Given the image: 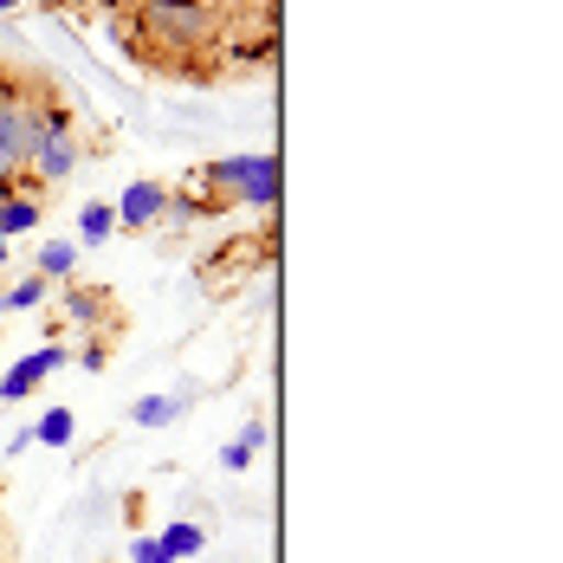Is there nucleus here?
Returning <instances> with one entry per match:
<instances>
[{"mask_svg":"<svg viewBox=\"0 0 563 563\" xmlns=\"http://www.w3.org/2000/svg\"><path fill=\"white\" fill-rule=\"evenodd\" d=\"M240 448H246V453L266 448V421H246V428H240Z\"/></svg>","mask_w":563,"mask_h":563,"instance_id":"obj_18","label":"nucleus"},{"mask_svg":"<svg viewBox=\"0 0 563 563\" xmlns=\"http://www.w3.org/2000/svg\"><path fill=\"white\" fill-rule=\"evenodd\" d=\"M7 253H13V240H0V266H7Z\"/></svg>","mask_w":563,"mask_h":563,"instance_id":"obj_20","label":"nucleus"},{"mask_svg":"<svg viewBox=\"0 0 563 563\" xmlns=\"http://www.w3.org/2000/svg\"><path fill=\"white\" fill-rule=\"evenodd\" d=\"M58 311L78 324V331H111L117 324V311H111V291L104 285H78V279H65V298H58Z\"/></svg>","mask_w":563,"mask_h":563,"instance_id":"obj_7","label":"nucleus"},{"mask_svg":"<svg viewBox=\"0 0 563 563\" xmlns=\"http://www.w3.org/2000/svg\"><path fill=\"white\" fill-rule=\"evenodd\" d=\"M111 233H117L111 201H85V208H78V246H104Z\"/></svg>","mask_w":563,"mask_h":563,"instance_id":"obj_11","label":"nucleus"},{"mask_svg":"<svg viewBox=\"0 0 563 563\" xmlns=\"http://www.w3.org/2000/svg\"><path fill=\"white\" fill-rule=\"evenodd\" d=\"M130 53L156 71L201 78L227 53V13L214 0H130Z\"/></svg>","mask_w":563,"mask_h":563,"instance_id":"obj_1","label":"nucleus"},{"mask_svg":"<svg viewBox=\"0 0 563 563\" xmlns=\"http://www.w3.org/2000/svg\"><path fill=\"white\" fill-rule=\"evenodd\" d=\"M40 305H46V279H40V273H26L20 285L0 291V311H40Z\"/></svg>","mask_w":563,"mask_h":563,"instance_id":"obj_14","label":"nucleus"},{"mask_svg":"<svg viewBox=\"0 0 563 563\" xmlns=\"http://www.w3.org/2000/svg\"><path fill=\"white\" fill-rule=\"evenodd\" d=\"M58 363H71V350H65V343H40L26 363H13V369L0 376V401H20V395H33V389H40V383L58 369Z\"/></svg>","mask_w":563,"mask_h":563,"instance_id":"obj_6","label":"nucleus"},{"mask_svg":"<svg viewBox=\"0 0 563 563\" xmlns=\"http://www.w3.org/2000/svg\"><path fill=\"white\" fill-rule=\"evenodd\" d=\"M85 163V130H78V111L46 91V104H40V136H33V156H26V181H40V188H58V181H71V169Z\"/></svg>","mask_w":563,"mask_h":563,"instance_id":"obj_4","label":"nucleus"},{"mask_svg":"<svg viewBox=\"0 0 563 563\" xmlns=\"http://www.w3.org/2000/svg\"><path fill=\"white\" fill-rule=\"evenodd\" d=\"M78 273V240H46L40 246V279L53 285V279H71Z\"/></svg>","mask_w":563,"mask_h":563,"instance_id":"obj_13","label":"nucleus"},{"mask_svg":"<svg viewBox=\"0 0 563 563\" xmlns=\"http://www.w3.org/2000/svg\"><path fill=\"white\" fill-rule=\"evenodd\" d=\"M188 195H201L208 214H227V208H253V214H273L279 208V163L273 156H208L188 175Z\"/></svg>","mask_w":563,"mask_h":563,"instance_id":"obj_2","label":"nucleus"},{"mask_svg":"<svg viewBox=\"0 0 563 563\" xmlns=\"http://www.w3.org/2000/svg\"><path fill=\"white\" fill-rule=\"evenodd\" d=\"M156 544L169 551V563H181V558H201V544H208V531H201L195 518H175V525L163 531V538H156Z\"/></svg>","mask_w":563,"mask_h":563,"instance_id":"obj_10","label":"nucleus"},{"mask_svg":"<svg viewBox=\"0 0 563 563\" xmlns=\"http://www.w3.org/2000/svg\"><path fill=\"white\" fill-rule=\"evenodd\" d=\"M181 408H188V395H143V401L130 408V421H136V428H169Z\"/></svg>","mask_w":563,"mask_h":563,"instance_id":"obj_12","label":"nucleus"},{"mask_svg":"<svg viewBox=\"0 0 563 563\" xmlns=\"http://www.w3.org/2000/svg\"><path fill=\"white\" fill-rule=\"evenodd\" d=\"M221 460H227V473H240V466H253V453L240 448V441H233V448H227V453H221Z\"/></svg>","mask_w":563,"mask_h":563,"instance_id":"obj_19","label":"nucleus"},{"mask_svg":"<svg viewBox=\"0 0 563 563\" xmlns=\"http://www.w3.org/2000/svg\"><path fill=\"white\" fill-rule=\"evenodd\" d=\"M40 104H46V85L0 65V188H20V175H26L33 136H40Z\"/></svg>","mask_w":563,"mask_h":563,"instance_id":"obj_3","label":"nucleus"},{"mask_svg":"<svg viewBox=\"0 0 563 563\" xmlns=\"http://www.w3.org/2000/svg\"><path fill=\"white\" fill-rule=\"evenodd\" d=\"M13 7H20V0H0V13H13Z\"/></svg>","mask_w":563,"mask_h":563,"instance_id":"obj_21","label":"nucleus"},{"mask_svg":"<svg viewBox=\"0 0 563 563\" xmlns=\"http://www.w3.org/2000/svg\"><path fill=\"white\" fill-rule=\"evenodd\" d=\"M78 363H85V369H104V363H111V343H104V338H91L85 350H78Z\"/></svg>","mask_w":563,"mask_h":563,"instance_id":"obj_17","label":"nucleus"},{"mask_svg":"<svg viewBox=\"0 0 563 563\" xmlns=\"http://www.w3.org/2000/svg\"><path fill=\"white\" fill-rule=\"evenodd\" d=\"M117 227H130V233H143V227H156L169 214V181H130L123 195L111 201Z\"/></svg>","mask_w":563,"mask_h":563,"instance_id":"obj_5","label":"nucleus"},{"mask_svg":"<svg viewBox=\"0 0 563 563\" xmlns=\"http://www.w3.org/2000/svg\"><path fill=\"white\" fill-rule=\"evenodd\" d=\"M78 441V415L71 408H46L40 428H33V448H71Z\"/></svg>","mask_w":563,"mask_h":563,"instance_id":"obj_9","label":"nucleus"},{"mask_svg":"<svg viewBox=\"0 0 563 563\" xmlns=\"http://www.w3.org/2000/svg\"><path fill=\"white\" fill-rule=\"evenodd\" d=\"M130 563H169V551H163L156 538H136V544H130Z\"/></svg>","mask_w":563,"mask_h":563,"instance_id":"obj_16","label":"nucleus"},{"mask_svg":"<svg viewBox=\"0 0 563 563\" xmlns=\"http://www.w3.org/2000/svg\"><path fill=\"white\" fill-rule=\"evenodd\" d=\"M214 7L227 13V40H233V20H240V13H253L260 26H273V7H279V0H214Z\"/></svg>","mask_w":563,"mask_h":563,"instance_id":"obj_15","label":"nucleus"},{"mask_svg":"<svg viewBox=\"0 0 563 563\" xmlns=\"http://www.w3.org/2000/svg\"><path fill=\"white\" fill-rule=\"evenodd\" d=\"M46 221V201H33L26 188H0V240H20Z\"/></svg>","mask_w":563,"mask_h":563,"instance_id":"obj_8","label":"nucleus"}]
</instances>
